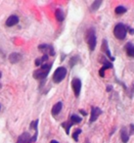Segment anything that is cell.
Listing matches in <instances>:
<instances>
[{
  "instance_id": "cell-20",
  "label": "cell",
  "mask_w": 134,
  "mask_h": 143,
  "mask_svg": "<svg viewBox=\"0 0 134 143\" xmlns=\"http://www.w3.org/2000/svg\"><path fill=\"white\" fill-rule=\"evenodd\" d=\"M78 61H79V57L78 56H73V57H72L71 60H70V66H71V68H72L74 65H76Z\"/></svg>"
},
{
  "instance_id": "cell-19",
  "label": "cell",
  "mask_w": 134,
  "mask_h": 143,
  "mask_svg": "<svg viewBox=\"0 0 134 143\" xmlns=\"http://www.w3.org/2000/svg\"><path fill=\"white\" fill-rule=\"evenodd\" d=\"M73 125L72 122L71 123H63L62 124V126L66 129V132H67V134L70 133V129H71V127H72V125Z\"/></svg>"
},
{
  "instance_id": "cell-18",
  "label": "cell",
  "mask_w": 134,
  "mask_h": 143,
  "mask_svg": "<svg viewBox=\"0 0 134 143\" xmlns=\"http://www.w3.org/2000/svg\"><path fill=\"white\" fill-rule=\"evenodd\" d=\"M71 121H72V124H79L81 121H82V118L76 116V115H72L71 117Z\"/></svg>"
},
{
  "instance_id": "cell-27",
  "label": "cell",
  "mask_w": 134,
  "mask_h": 143,
  "mask_svg": "<svg viewBox=\"0 0 134 143\" xmlns=\"http://www.w3.org/2000/svg\"><path fill=\"white\" fill-rule=\"evenodd\" d=\"M35 65L36 66H41V65H42V63H41V61H40V59H36Z\"/></svg>"
},
{
  "instance_id": "cell-2",
  "label": "cell",
  "mask_w": 134,
  "mask_h": 143,
  "mask_svg": "<svg viewBox=\"0 0 134 143\" xmlns=\"http://www.w3.org/2000/svg\"><path fill=\"white\" fill-rule=\"evenodd\" d=\"M86 40L88 43V47H89L90 51H94L95 47L97 44V38L95 35V31L93 28H90L89 30L87 31V35H86Z\"/></svg>"
},
{
  "instance_id": "cell-34",
  "label": "cell",
  "mask_w": 134,
  "mask_h": 143,
  "mask_svg": "<svg viewBox=\"0 0 134 143\" xmlns=\"http://www.w3.org/2000/svg\"><path fill=\"white\" fill-rule=\"evenodd\" d=\"M1 77H2V73L0 72V80H1Z\"/></svg>"
},
{
  "instance_id": "cell-13",
  "label": "cell",
  "mask_w": 134,
  "mask_h": 143,
  "mask_svg": "<svg viewBox=\"0 0 134 143\" xmlns=\"http://www.w3.org/2000/svg\"><path fill=\"white\" fill-rule=\"evenodd\" d=\"M125 51L129 57L134 58V45L131 42H128L125 44Z\"/></svg>"
},
{
  "instance_id": "cell-33",
  "label": "cell",
  "mask_w": 134,
  "mask_h": 143,
  "mask_svg": "<svg viewBox=\"0 0 134 143\" xmlns=\"http://www.w3.org/2000/svg\"><path fill=\"white\" fill-rule=\"evenodd\" d=\"M85 143H90V142H89V140H88V139H86V141H85Z\"/></svg>"
},
{
  "instance_id": "cell-9",
  "label": "cell",
  "mask_w": 134,
  "mask_h": 143,
  "mask_svg": "<svg viewBox=\"0 0 134 143\" xmlns=\"http://www.w3.org/2000/svg\"><path fill=\"white\" fill-rule=\"evenodd\" d=\"M19 23V17L17 15H11L9 18L7 19V21H6V26L7 27H14V26H16L17 24Z\"/></svg>"
},
{
  "instance_id": "cell-23",
  "label": "cell",
  "mask_w": 134,
  "mask_h": 143,
  "mask_svg": "<svg viewBox=\"0 0 134 143\" xmlns=\"http://www.w3.org/2000/svg\"><path fill=\"white\" fill-rule=\"evenodd\" d=\"M103 64H104L103 67H105L106 69H112L113 68V64L111 62H109V61H107V60H103Z\"/></svg>"
},
{
  "instance_id": "cell-10",
  "label": "cell",
  "mask_w": 134,
  "mask_h": 143,
  "mask_svg": "<svg viewBox=\"0 0 134 143\" xmlns=\"http://www.w3.org/2000/svg\"><path fill=\"white\" fill-rule=\"evenodd\" d=\"M22 60V54L18 53V52H14L9 55V62L11 64H17Z\"/></svg>"
},
{
  "instance_id": "cell-29",
  "label": "cell",
  "mask_w": 134,
  "mask_h": 143,
  "mask_svg": "<svg viewBox=\"0 0 134 143\" xmlns=\"http://www.w3.org/2000/svg\"><path fill=\"white\" fill-rule=\"evenodd\" d=\"M128 29H129V33H130V34H134V29H133V28H130V27H129Z\"/></svg>"
},
{
  "instance_id": "cell-11",
  "label": "cell",
  "mask_w": 134,
  "mask_h": 143,
  "mask_svg": "<svg viewBox=\"0 0 134 143\" xmlns=\"http://www.w3.org/2000/svg\"><path fill=\"white\" fill-rule=\"evenodd\" d=\"M102 49H103V51L106 53V55H107L108 57L111 59V61H115V57L112 56V53H111V51H110V49H109L108 42L106 39H103V42H102Z\"/></svg>"
},
{
  "instance_id": "cell-1",
  "label": "cell",
  "mask_w": 134,
  "mask_h": 143,
  "mask_svg": "<svg viewBox=\"0 0 134 143\" xmlns=\"http://www.w3.org/2000/svg\"><path fill=\"white\" fill-rule=\"evenodd\" d=\"M51 67H52V64H51V63H49V64H46V63H45L43 65H41L40 69L36 70V71H34V73H33L34 79H36V80H44V79H46V77L48 76L49 72L51 70Z\"/></svg>"
},
{
  "instance_id": "cell-24",
  "label": "cell",
  "mask_w": 134,
  "mask_h": 143,
  "mask_svg": "<svg viewBox=\"0 0 134 143\" xmlns=\"http://www.w3.org/2000/svg\"><path fill=\"white\" fill-rule=\"evenodd\" d=\"M107 69L105 68V67H102L101 69H100V71H99V75H100V77H102V78H104L105 77V71H106Z\"/></svg>"
},
{
  "instance_id": "cell-7",
  "label": "cell",
  "mask_w": 134,
  "mask_h": 143,
  "mask_svg": "<svg viewBox=\"0 0 134 143\" xmlns=\"http://www.w3.org/2000/svg\"><path fill=\"white\" fill-rule=\"evenodd\" d=\"M102 114V110L98 107H93L91 109V116H90V120H89V123H94L98 117Z\"/></svg>"
},
{
  "instance_id": "cell-15",
  "label": "cell",
  "mask_w": 134,
  "mask_h": 143,
  "mask_svg": "<svg viewBox=\"0 0 134 143\" xmlns=\"http://www.w3.org/2000/svg\"><path fill=\"white\" fill-rule=\"evenodd\" d=\"M55 17L58 22H63L65 20V14L61 9H57L55 12Z\"/></svg>"
},
{
  "instance_id": "cell-25",
  "label": "cell",
  "mask_w": 134,
  "mask_h": 143,
  "mask_svg": "<svg viewBox=\"0 0 134 143\" xmlns=\"http://www.w3.org/2000/svg\"><path fill=\"white\" fill-rule=\"evenodd\" d=\"M48 60V55H46V54H44L41 58H40V61H41V63H45L46 61Z\"/></svg>"
},
{
  "instance_id": "cell-32",
  "label": "cell",
  "mask_w": 134,
  "mask_h": 143,
  "mask_svg": "<svg viewBox=\"0 0 134 143\" xmlns=\"http://www.w3.org/2000/svg\"><path fill=\"white\" fill-rule=\"evenodd\" d=\"M132 92H134V83L132 84Z\"/></svg>"
},
{
  "instance_id": "cell-6",
  "label": "cell",
  "mask_w": 134,
  "mask_h": 143,
  "mask_svg": "<svg viewBox=\"0 0 134 143\" xmlns=\"http://www.w3.org/2000/svg\"><path fill=\"white\" fill-rule=\"evenodd\" d=\"M38 49L39 51H41L43 54H46V55H51V56H54L55 55V51H54L53 46L48 44H40L38 46Z\"/></svg>"
},
{
  "instance_id": "cell-21",
  "label": "cell",
  "mask_w": 134,
  "mask_h": 143,
  "mask_svg": "<svg viewBox=\"0 0 134 143\" xmlns=\"http://www.w3.org/2000/svg\"><path fill=\"white\" fill-rule=\"evenodd\" d=\"M81 133V129L80 128H77V129H75L74 131H73V133H72V138L74 139V141H78V135Z\"/></svg>"
},
{
  "instance_id": "cell-35",
  "label": "cell",
  "mask_w": 134,
  "mask_h": 143,
  "mask_svg": "<svg viewBox=\"0 0 134 143\" xmlns=\"http://www.w3.org/2000/svg\"><path fill=\"white\" fill-rule=\"evenodd\" d=\"M0 108H1V106H0Z\"/></svg>"
},
{
  "instance_id": "cell-17",
  "label": "cell",
  "mask_w": 134,
  "mask_h": 143,
  "mask_svg": "<svg viewBox=\"0 0 134 143\" xmlns=\"http://www.w3.org/2000/svg\"><path fill=\"white\" fill-rule=\"evenodd\" d=\"M115 12H116V14H117V15H121V14H124L125 12H126V8H125L124 6H117L116 9H115Z\"/></svg>"
},
{
  "instance_id": "cell-22",
  "label": "cell",
  "mask_w": 134,
  "mask_h": 143,
  "mask_svg": "<svg viewBox=\"0 0 134 143\" xmlns=\"http://www.w3.org/2000/svg\"><path fill=\"white\" fill-rule=\"evenodd\" d=\"M37 125H38V120L32 121V122L30 123V125H29V127H30V128H32V129H34L35 131H37Z\"/></svg>"
},
{
  "instance_id": "cell-30",
  "label": "cell",
  "mask_w": 134,
  "mask_h": 143,
  "mask_svg": "<svg viewBox=\"0 0 134 143\" xmlns=\"http://www.w3.org/2000/svg\"><path fill=\"white\" fill-rule=\"evenodd\" d=\"M111 90H112V86H111V85H109V86L107 87V91H111Z\"/></svg>"
},
{
  "instance_id": "cell-14",
  "label": "cell",
  "mask_w": 134,
  "mask_h": 143,
  "mask_svg": "<svg viewBox=\"0 0 134 143\" xmlns=\"http://www.w3.org/2000/svg\"><path fill=\"white\" fill-rule=\"evenodd\" d=\"M120 138H121V141L123 143H126L129 139V134H128L125 127H122L121 130H120Z\"/></svg>"
},
{
  "instance_id": "cell-26",
  "label": "cell",
  "mask_w": 134,
  "mask_h": 143,
  "mask_svg": "<svg viewBox=\"0 0 134 143\" xmlns=\"http://www.w3.org/2000/svg\"><path fill=\"white\" fill-rule=\"evenodd\" d=\"M130 131H129V134H133L134 133V125H130Z\"/></svg>"
},
{
  "instance_id": "cell-31",
  "label": "cell",
  "mask_w": 134,
  "mask_h": 143,
  "mask_svg": "<svg viewBox=\"0 0 134 143\" xmlns=\"http://www.w3.org/2000/svg\"><path fill=\"white\" fill-rule=\"evenodd\" d=\"M50 143H59V142H58L57 140H51V142Z\"/></svg>"
},
{
  "instance_id": "cell-16",
  "label": "cell",
  "mask_w": 134,
  "mask_h": 143,
  "mask_svg": "<svg viewBox=\"0 0 134 143\" xmlns=\"http://www.w3.org/2000/svg\"><path fill=\"white\" fill-rule=\"evenodd\" d=\"M101 4H102V1H101V0H96V1H94V2L91 4V6H90V11H91V12L97 11V10L100 8Z\"/></svg>"
},
{
  "instance_id": "cell-8",
  "label": "cell",
  "mask_w": 134,
  "mask_h": 143,
  "mask_svg": "<svg viewBox=\"0 0 134 143\" xmlns=\"http://www.w3.org/2000/svg\"><path fill=\"white\" fill-rule=\"evenodd\" d=\"M16 143H32L31 142V136L28 132H24L18 137V140Z\"/></svg>"
},
{
  "instance_id": "cell-28",
  "label": "cell",
  "mask_w": 134,
  "mask_h": 143,
  "mask_svg": "<svg viewBox=\"0 0 134 143\" xmlns=\"http://www.w3.org/2000/svg\"><path fill=\"white\" fill-rule=\"evenodd\" d=\"M79 112H80V113L82 114V115H83V116H86V115H87V113H86L85 111H83V110H79Z\"/></svg>"
},
{
  "instance_id": "cell-4",
  "label": "cell",
  "mask_w": 134,
  "mask_h": 143,
  "mask_svg": "<svg viewBox=\"0 0 134 143\" xmlns=\"http://www.w3.org/2000/svg\"><path fill=\"white\" fill-rule=\"evenodd\" d=\"M127 33V30H126V27L123 24H117L116 25V27L114 28V34L117 39L119 40H123L126 36Z\"/></svg>"
},
{
  "instance_id": "cell-3",
  "label": "cell",
  "mask_w": 134,
  "mask_h": 143,
  "mask_svg": "<svg viewBox=\"0 0 134 143\" xmlns=\"http://www.w3.org/2000/svg\"><path fill=\"white\" fill-rule=\"evenodd\" d=\"M67 76V69L65 67H59L53 74V81L55 83H60Z\"/></svg>"
},
{
  "instance_id": "cell-12",
  "label": "cell",
  "mask_w": 134,
  "mask_h": 143,
  "mask_svg": "<svg viewBox=\"0 0 134 143\" xmlns=\"http://www.w3.org/2000/svg\"><path fill=\"white\" fill-rule=\"evenodd\" d=\"M62 108H63V103L61 102V101H59L58 103H56L53 107H52V110H51L52 115H53V116H57V115H59V114H60V112H61V110H62Z\"/></svg>"
},
{
  "instance_id": "cell-5",
  "label": "cell",
  "mask_w": 134,
  "mask_h": 143,
  "mask_svg": "<svg viewBox=\"0 0 134 143\" xmlns=\"http://www.w3.org/2000/svg\"><path fill=\"white\" fill-rule=\"evenodd\" d=\"M81 81L77 78H74L72 81V90L74 92V95L75 97H78L79 94H80V90H81Z\"/></svg>"
}]
</instances>
